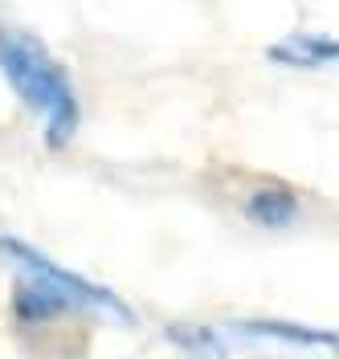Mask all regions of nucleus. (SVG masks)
Listing matches in <instances>:
<instances>
[{"instance_id":"nucleus-1","label":"nucleus","mask_w":339,"mask_h":359,"mask_svg":"<svg viewBox=\"0 0 339 359\" xmlns=\"http://www.w3.org/2000/svg\"><path fill=\"white\" fill-rule=\"evenodd\" d=\"M0 262H8L17 282H13V314L21 323H46L58 314L91 311L102 314L111 323H131V311L123 306V298L98 286L91 278L58 266L41 249L25 245L17 237H0Z\"/></svg>"},{"instance_id":"nucleus-3","label":"nucleus","mask_w":339,"mask_h":359,"mask_svg":"<svg viewBox=\"0 0 339 359\" xmlns=\"http://www.w3.org/2000/svg\"><path fill=\"white\" fill-rule=\"evenodd\" d=\"M229 335L249 339V343L286 347V351H339V335L298 327V323H282V318H246V323H233Z\"/></svg>"},{"instance_id":"nucleus-4","label":"nucleus","mask_w":339,"mask_h":359,"mask_svg":"<svg viewBox=\"0 0 339 359\" xmlns=\"http://www.w3.org/2000/svg\"><path fill=\"white\" fill-rule=\"evenodd\" d=\"M270 57L282 66H298V69H323L339 62V37L327 33H294L286 41L270 45Z\"/></svg>"},{"instance_id":"nucleus-2","label":"nucleus","mask_w":339,"mask_h":359,"mask_svg":"<svg viewBox=\"0 0 339 359\" xmlns=\"http://www.w3.org/2000/svg\"><path fill=\"white\" fill-rule=\"evenodd\" d=\"M0 74L13 86V94L41 118L49 147H66L82 118L69 69L33 33L0 29Z\"/></svg>"},{"instance_id":"nucleus-5","label":"nucleus","mask_w":339,"mask_h":359,"mask_svg":"<svg viewBox=\"0 0 339 359\" xmlns=\"http://www.w3.org/2000/svg\"><path fill=\"white\" fill-rule=\"evenodd\" d=\"M246 217L253 224H266V229H282L298 217V196H294L286 184H262L246 196Z\"/></svg>"}]
</instances>
